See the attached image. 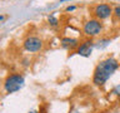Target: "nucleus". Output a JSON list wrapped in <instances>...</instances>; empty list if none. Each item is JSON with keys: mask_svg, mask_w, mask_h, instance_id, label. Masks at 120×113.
Segmentation results:
<instances>
[{"mask_svg": "<svg viewBox=\"0 0 120 113\" xmlns=\"http://www.w3.org/2000/svg\"><path fill=\"white\" fill-rule=\"evenodd\" d=\"M109 43H110V39L104 38V39H100L98 43H95V47H96V48H104V47H106Z\"/></svg>", "mask_w": 120, "mask_h": 113, "instance_id": "nucleus-8", "label": "nucleus"}, {"mask_svg": "<svg viewBox=\"0 0 120 113\" xmlns=\"http://www.w3.org/2000/svg\"><path fill=\"white\" fill-rule=\"evenodd\" d=\"M112 93H114V94H116V96H120V84L115 87V88H114V90H112Z\"/></svg>", "mask_w": 120, "mask_h": 113, "instance_id": "nucleus-11", "label": "nucleus"}, {"mask_svg": "<svg viewBox=\"0 0 120 113\" xmlns=\"http://www.w3.org/2000/svg\"><path fill=\"white\" fill-rule=\"evenodd\" d=\"M43 40L35 35H30L24 40V49L30 53H36L43 49Z\"/></svg>", "mask_w": 120, "mask_h": 113, "instance_id": "nucleus-4", "label": "nucleus"}, {"mask_svg": "<svg viewBox=\"0 0 120 113\" xmlns=\"http://www.w3.org/2000/svg\"><path fill=\"white\" fill-rule=\"evenodd\" d=\"M29 113H39V112H38V111H30Z\"/></svg>", "mask_w": 120, "mask_h": 113, "instance_id": "nucleus-14", "label": "nucleus"}, {"mask_svg": "<svg viewBox=\"0 0 120 113\" xmlns=\"http://www.w3.org/2000/svg\"><path fill=\"white\" fill-rule=\"evenodd\" d=\"M24 83H25V79L21 74L19 73L10 74L4 81V90L6 93H15L24 87Z\"/></svg>", "mask_w": 120, "mask_h": 113, "instance_id": "nucleus-2", "label": "nucleus"}, {"mask_svg": "<svg viewBox=\"0 0 120 113\" xmlns=\"http://www.w3.org/2000/svg\"><path fill=\"white\" fill-rule=\"evenodd\" d=\"M48 21L51 26H58V24H59V20H58V18H56L55 15H50V16L48 18Z\"/></svg>", "mask_w": 120, "mask_h": 113, "instance_id": "nucleus-9", "label": "nucleus"}, {"mask_svg": "<svg viewBox=\"0 0 120 113\" xmlns=\"http://www.w3.org/2000/svg\"><path fill=\"white\" fill-rule=\"evenodd\" d=\"M82 32L88 38H94L98 36L99 34L103 32V23L98 19H90L84 24Z\"/></svg>", "mask_w": 120, "mask_h": 113, "instance_id": "nucleus-3", "label": "nucleus"}, {"mask_svg": "<svg viewBox=\"0 0 120 113\" xmlns=\"http://www.w3.org/2000/svg\"><path fill=\"white\" fill-rule=\"evenodd\" d=\"M75 9H76V6H74V5H70V6H68L65 10L68 11V13H70V11H74Z\"/></svg>", "mask_w": 120, "mask_h": 113, "instance_id": "nucleus-12", "label": "nucleus"}, {"mask_svg": "<svg viewBox=\"0 0 120 113\" xmlns=\"http://www.w3.org/2000/svg\"><path fill=\"white\" fill-rule=\"evenodd\" d=\"M114 16H115V19H118V20H120V5H118L114 9Z\"/></svg>", "mask_w": 120, "mask_h": 113, "instance_id": "nucleus-10", "label": "nucleus"}, {"mask_svg": "<svg viewBox=\"0 0 120 113\" xmlns=\"http://www.w3.org/2000/svg\"><path fill=\"white\" fill-rule=\"evenodd\" d=\"M64 1H71V0H60V3H64Z\"/></svg>", "mask_w": 120, "mask_h": 113, "instance_id": "nucleus-15", "label": "nucleus"}, {"mask_svg": "<svg viewBox=\"0 0 120 113\" xmlns=\"http://www.w3.org/2000/svg\"><path fill=\"white\" fill-rule=\"evenodd\" d=\"M95 47V43L93 41L91 38H89V39H86L84 40L82 43L76 49V53L80 56H85V58H88V56L91 55V53H93V48Z\"/></svg>", "mask_w": 120, "mask_h": 113, "instance_id": "nucleus-6", "label": "nucleus"}, {"mask_svg": "<svg viewBox=\"0 0 120 113\" xmlns=\"http://www.w3.org/2000/svg\"><path fill=\"white\" fill-rule=\"evenodd\" d=\"M112 13H114V9L111 8L110 4H106V3L98 4V5L94 8V15H95V19H98V20L108 19Z\"/></svg>", "mask_w": 120, "mask_h": 113, "instance_id": "nucleus-5", "label": "nucleus"}, {"mask_svg": "<svg viewBox=\"0 0 120 113\" xmlns=\"http://www.w3.org/2000/svg\"><path fill=\"white\" fill-rule=\"evenodd\" d=\"M119 68V62L112 56L105 58L104 60L98 64L95 67L93 74V83L96 87H101L109 81V78L116 72V69Z\"/></svg>", "mask_w": 120, "mask_h": 113, "instance_id": "nucleus-1", "label": "nucleus"}, {"mask_svg": "<svg viewBox=\"0 0 120 113\" xmlns=\"http://www.w3.org/2000/svg\"><path fill=\"white\" fill-rule=\"evenodd\" d=\"M4 20H5V16H4V15H1V16H0V21L4 23Z\"/></svg>", "mask_w": 120, "mask_h": 113, "instance_id": "nucleus-13", "label": "nucleus"}, {"mask_svg": "<svg viewBox=\"0 0 120 113\" xmlns=\"http://www.w3.org/2000/svg\"><path fill=\"white\" fill-rule=\"evenodd\" d=\"M63 48L68 49V50H73V49H78L79 47V40L75 38H63L60 41Z\"/></svg>", "mask_w": 120, "mask_h": 113, "instance_id": "nucleus-7", "label": "nucleus"}]
</instances>
